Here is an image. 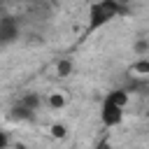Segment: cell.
I'll list each match as a JSON object with an SVG mask.
<instances>
[{
	"mask_svg": "<svg viewBox=\"0 0 149 149\" xmlns=\"http://www.w3.org/2000/svg\"><path fill=\"white\" fill-rule=\"evenodd\" d=\"M133 51H135V56L147 58V56H149V35H140V37H135V42H133Z\"/></svg>",
	"mask_w": 149,
	"mask_h": 149,
	"instance_id": "ba28073f",
	"label": "cell"
},
{
	"mask_svg": "<svg viewBox=\"0 0 149 149\" xmlns=\"http://www.w3.org/2000/svg\"><path fill=\"white\" fill-rule=\"evenodd\" d=\"M7 147H9V133L2 130L0 133V149H7Z\"/></svg>",
	"mask_w": 149,
	"mask_h": 149,
	"instance_id": "4fadbf2b",
	"label": "cell"
},
{
	"mask_svg": "<svg viewBox=\"0 0 149 149\" xmlns=\"http://www.w3.org/2000/svg\"><path fill=\"white\" fill-rule=\"evenodd\" d=\"M33 116H35V112L26 109V107L19 105V102L12 107V119H16V121H33Z\"/></svg>",
	"mask_w": 149,
	"mask_h": 149,
	"instance_id": "9c48e42d",
	"label": "cell"
},
{
	"mask_svg": "<svg viewBox=\"0 0 149 149\" xmlns=\"http://www.w3.org/2000/svg\"><path fill=\"white\" fill-rule=\"evenodd\" d=\"M128 12H130V9H128L123 2H119V0L95 2V5H91V9H88V30H98V28H102L105 23H109L112 19L123 16V14H128Z\"/></svg>",
	"mask_w": 149,
	"mask_h": 149,
	"instance_id": "6da1fadb",
	"label": "cell"
},
{
	"mask_svg": "<svg viewBox=\"0 0 149 149\" xmlns=\"http://www.w3.org/2000/svg\"><path fill=\"white\" fill-rule=\"evenodd\" d=\"M19 33H21V28H19L16 16L2 14V19H0V44H2V47L14 44V42L19 40Z\"/></svg>",
	"mask_w": 149,
	"mask_h": 149,
	"instance_id": "3957f363",
	"label": "cell"
},
{
	"mask_svg": "<svg viewBox=\"0 0 149 149\" xmlns=\"http://www.w3.org/2000/svg\"><path fill=\"white\" fill-rule=\"evenodd\" d=\"M123 107H119V105H114L112 100H102V107H100V121H102V126L105 128H116V126H121V121H123Z\"/></svg>",
	"mask_w": 149,
	"mask_h": 149,
	"instance_id": "7a4b0ae2",
	"label": "cell"
},
{
	"mask_svg": "<svg viewBox=\"0 0 149 149\" xmlns=\"http://www.w3.org/2000/svg\"><path fill=\"white\" fill-rule=\"evenodd\" d=\"M70 74H74V61L72 58H58L56 61V77L65 79Z\"/></svg>",
	"mask_w": 149,
	"mask_h": 149,
	"instance_id": "5b68a950",
	"label": "cell"
},
{
	"mask_svg": "<svg viewBox=\"0 0 149 149\" xmlns=\"http://www.w3.org/2000/svg\"><path fill=\"white\" fill-rule=\"evenodd\" d=\"M51 135H54V137H65V135H68V128H65L63 123H54V126H51Z\"/></svg>",
	"mask_w": 149,
	"mask_h": 149,
	"instance_id": "8fae6325",
	"label": "cell"
},
{
	"mask_svg": "<svg viewBox=\"0 0 149 149\" xmlns=\"http://www.w3.org/2000/svg\"><path fill=\"white\" fill-rule=\"evenodd\" d=\"M19 105H23V107L30 109V112H37V109L42 107V98H40V93H23V95L19 98Z\"/></svg>",
	"mask_w": 149,
	"mask_h": 149,
	"instance_id": "8992f818",
	"label": "cell"
},
{
	"mask_svg": "<svg viewBox=\"0 0 149 149\" xmlns=\"http://www.w3.org/2000/svg\"><path fill=\"white\" fill-rule=\"evenodd\" d=\"M47 105H49L51 109H61V107H65V95H63V93H51V95L47 98Z\"/></svg>",
	"mask_w": 149,
	"mask_h": 149,
	"instance_id": "30bf717a",
	"label": "cell"
},
{
	"mask_svg": "<svg viewBox=\"0 0 149 149\" xmlns=\"http://www.w3.org/2000/svg\"><path fill=\"white\" fill-rule=\"evenodd\" d=\"M105 98H107V100H112L114 105L123 107V109H126V105L130 102V93H128L126 88H112V91H109V93H107Z\"/></svg>",
	"mask_w": 149,
	"mask_h": 149,
	"instance_id": "277c9868",
	"label": "cell"
},
{
	"mask_svg": "<svg viewBox=\"0 0 149 149\" xmlns=\"http://www.w3.org/2000/svg\"><path fill=\"white\" fill-rule=\"evenodd\" d=\"M93 149H112V140L105 135V137H100V140H98V144H95Z\"/></svg>",
	"mask_w": 149,
	"mask_h": 149,
	"instance_id": "7c38bea8",
	"label": "cell"
},
{
	"mask_svg": "<svg viewBox=\"0 0 149 149\" xmlns=\"http://www.w3.org/2000/svg\"><path fill=\"white\" fill-rule=\"evenodd\" d=\"M130 72H133V77H137V79H147V81H149V58H137V61L130 65Z\"/></svg>",
	"mask_w": 149,
	"mask_h": 149,
	"instance_id": "52a82bcc",
	"label": "cell"
}]
</instances>
